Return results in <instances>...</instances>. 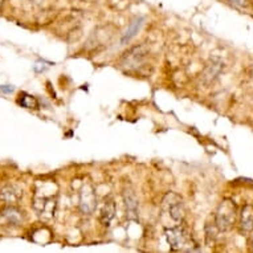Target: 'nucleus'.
<instances>
[{
  "mask_svg": "<svg viewBox=\"0 0 253 253\" xmlns=\"http://www.w3.org/2000/svg\"><path fill=\"white\" fill-rule=\"evenodd\" d=\"M169 211H170V216L172 217V220L176 221V223L182 221L183 217H184V208H183V203L180 200L171 204Z\"/></svg>",
  "mask_w": 253,
  "mask_h": 253,
  "instance_id": "nucleus-12",
  "label": "nucleus"
},
{
  "mask_svg": "<svg viewBox=\"0 0 253 253\" xmlns=\"http://www.w3.org/2000/svg\"><path fill=\"white\" fill-rule=\"evenodd\" d=\"M143 21H145V19L142 16H137L134 17L133 20L130 21V24L127 25V28H126V31H125V34L122 35V38H121V42L122 44H129L131 40H133L135 36L138 35V32L141 31L142 25H143Z\"/></svg>",
  "mask_w": 253,
  "mask_h": 253,
  "instance_id": "nucleus-9",
  "label": "nucleus"
},
{
  "mask_svg": "<svg viewBox=\"0 0 253 253\" xmlns=\"http://www.w3.org/2000/svg\"><path fill=\"white\" fill-rule=\"evenodd\" d=\"M19 104L25 109H39V101L36 100V97L31 96L25 91L19 94Z\"/></svg>",
  "mask_w": 253,
  "mask_h": 253,
  "instance_id": "nucleus-11",
  "label": "nucleus"
},
{
  "mask_svg": "<svg viewBox=\"0 0 253 253\" xmlns=\"http://www.w3.org/2000/svg\"><path fill=\"white\" fill-rule=\"evenodd\" d=\"M0 217L4 220L7 224L19 225L24 220V212L17 208L15 204H7L4 208L0 210Z\"/></svg>",
  "mask_w": 253,
  "mask_h": 253,
  "instance_id": "nucleus-6",
  "label": "nucleus"
},
{
  "mask_svg": "<svg viewBox=\"0 0 253 253\" xmlns=\"http://www.w3.org/2000/svg\"><path fill=\"white\" fill-rule=\"evenodd\" d=\"M227 1L235 8H245L248 5L249 0H227Z\"/></svg>",
  "mask_w": 253,
  "mask_h": 253,
  "instance_id": "nucleus-13",
  "label": "nucleus"
},
{
  "mask_svg": "<svg viewBox=\"0 0 253 253\" xmlns=\"http://www.w3.org/2000/svg\"><path fill=\"white\" fill-rule=\"evenodd\" d=\"M23 198V190L16 184H4L0 187V200L5 204H16Z\"/></svg>",
  "mask_w": 253,
  "mask_h": 253,
  "instance_id": "nucleus-7",
  "label": "nucleus"
},
{
  "mask_svg": "<svg viewBox=\"0 0 253 253\" xmlns=\"http://www.w3.org/2000/svg\"><path fill=\"white\" fill-rule=\"evenodd\" d=\"M0 90L4 91V93H11L13 90V87L8 86V85H3V86H0Z\"/></svg>",
  "mask_w": 253,
  "mask_h": 253,
  "instance_id": "nucleus-14",
  "label": "nucleus"
},
{
  "mask_svg": "<svg viewBox=\"0 0 253 253\" xmlns=\"http://www.w3.org/2000/svg\"><path fill=\"white\" fill-rule=\"evenodd\" d=\"M124 198L125 208H126V216L129 220H138L139 217V202H138L137 194L133 187H126L122 194Z\"/></svg>",
  "mask_w": 253,
  "mask_h": 253,
  "instance_id": "nucleus-3",
  "label": "nucleus"
},
{
  "mask_svg": "<svg viewBox=\"0 0 253 253\" xmlns=\"http://www.w3.org/2000/svg\"><path fill=\"white\" fill-rule=\"evenodd\" d=\"M4 1H5V0H0V7L4 4Z\"/></svg>",
  "mask_w": 253,
  "mask_h": 253,
  "instance_id": "nucleus-16",
  "label": "nucleus"
},
{
  "mask_svg": "<svg viewBox=\"0 0 253 253\" xmlns=\"http://www.w3.org/2000/svg\"><path fill=\"white\" fill-rule=\"evenodd\" d=\"M165 236L172 251H183L186 247L187 236L182 227H171L165 229Z\"/></svg>",
  "mask_w": 253,
  "mask_h": 253,
  "instance_id": "nucleus-4",
  "label": "nucleus"
},
{
  "mask_svg": "<svg viewBox=\"0 0 253 253\" xmlns=\"http://www.w3.org/2000/svg\"><path fill=\"white\" fill-rule=\"evenodd\" d=\"M146 54H147L146 46H133V48H130L127 52H125L122 58H121V64H122L124 67L127 68L137 67V65H139V64L143 61V58L146 57Z\"/></svg>",
  "mask_w": 253,
  "mask_h": 253,
  "instance_id": "nucleus-5",
  "label": "nucleus"
},
{
  "mask_svg": "<svg viewBox=\"0 0 253 253\" xmlns=\"http://www.w3.org/2000/svg\"><path fill=\"white\" fill-rule=\"evenodd\" d=\"M236 217L237 208L235 202L231 199H224L215 212V224L219 231H228L235 224Z\"/></svg>",
  "mask_w": 253,
  "mask_h": 253,
  "instance_id": "nucleus-1",
  "label": "nucleus"
},
{
  "mask_svg": "<svg viewBox=\"0 0 253 253\" xmlns=\"http://www.w3.org/2000/svg\"><path fill=\"white\" fill-rule=\"evenodd\" d=\"M240 229L243 232L253 231V206L245 204L240 212Z\"/></svg>",
  "mask_w": 253,
  "mask_h": 253,
  "instance_id": "nucleus-10",
  "label": "nucleus"
},
{
  "mask_svg": "<svg viewBox=\"0 0 253 253\" xmlns=\"http://www.w3.org/2000/svg\"><path fill=\"white\" fill-rule=\"evenodd\" d=\"M97 195L94 187L90 183L84 184L79 195V208L84 215H93L97 208Z\"/></svg>",
  "mask_w": 253,
  "mask_h": 253,
  "instance_id": "nucleus-2",
  "label": "nucleus"
},
{
  "mask_svg": "<svg viewBox=\"0 0 253 253\" xmlns=\"http://www.w3.org/2000/svg\"><path fill=\"white\" fill-rule=\"evenodd\" d=\"M31 1H32V3H34V4H36V5H42V4H44V3H45L46 0H31Z\"/></svg>",
  "mask_w": 253,
  "mask_h": 253,
  "instance_id": "nucleus-15",
  "label": "nucleus"
},
{
  "mask_svg": "<svg viewBox=\"0 0 253 253\" xmlns=\"http://www.w3.org/2000/svg\"><path fill=\"white\" fill-rule=\"evenodd\" d=\"M117 212V206H116V200L113 199L112 196H109L105 199L104 207L101 210L100 213V223L104 227H109V225L112 224L113 219H114V216H116Z\"/></svg>",
  "mask_w": 253,
  "mask_h": 253,
  "instance_id": "nucleus-8",
  "label": "nucleus"
},
{
  "mask_svg": "<svg viewBox=\"0 0 253 253\" xmlns=\"http://www.w3.org/2000/svg\"><path fill=\"white\" fill-rule=\"evenodd\" d=\"M252 244H253V240H252Z\"/></svg>",
  "mask_w": 253,
  "mask_h": 253,
  "instance_id": "nucleus-17",
  "label": "nucleus"
}]
</instances>
